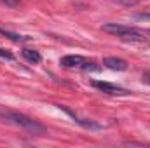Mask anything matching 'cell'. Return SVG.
I'll return each mask as SVG.
<instances>
[{"label": "cell", "instance_id": "3957f363", "mask_svg": "<svg viewBox=\"0 0 150 148\" xmlns=\"http://www.w3.org/2000/svg\"><path fill=\"white\" fill-rule=\"evenodd\" d=\"M59 63H61V66H65V68H80V70H93V72L100 70V66H96L94 61H89V59H86L84 56H79V54L63 56V58L59 59Z\"/></svg>", "mask_w": 150, "mask_h": 148}, {"label": "cell", "instance_id": "30bf717a", "mask_svg": "<svg viewBox=\"0 0 150 148\" xmlns=\"http://www.w3.org/2000/svg\"><path fill=\"white\" fill-rule=\"evenodd\" d=\"M5 5H9V7H18L19 5V0H2Z\"/></svg>", "mask_w": 150, "mask_h": 148}, {"label": "cell", "instance_id": "277c9868", "mask_svg": "<svg viewBox=\"0 0 150 148\" xmlns=\"http://www.w3.org/2000/svg\"><path fill=\"white\" fill-rule=\"evenodd\" d=\"M91 85L96 87L98 91L105 92V94H113V96H115V94H119V96L127 94L126 89H122V87H119V85H115V84H110V82H103V80H91Z\"/></svg>", "mask_w": 150, "mask_h": 148}, {"label": "cell", "instance_id": "7a4b0ae2", "mask_svg": "<svg viewBox=\"0 0 150 148\" xmlns=\"http://www.w3.org/2000/svg\"><path fill=\"white\" fill-rule=\"evenodd\" d=\"M0 117H4V118L14 122L16 125H19V127L30 131L32 134H44V132H45V127H44V125H40L37 120H33V118H30V117H26V115H23V113H18V111H5V113H0Z\"/></svg>", "mask_w": 150, "mask_h": 148}, {"label": "cell", "instance_id": "52a82bcc", "mask_svg": "<svg viewBox=\"0 0 150 148\" xmlns=\"http://www.w3.org/2000/svg\"><path fill=\"white\" fill-rule=\"evenodd\" d=\"M0 33L7 35L9 38H12V40H16V42H23V40H26V38L21 37V35H14V33H9V32H5V30H0Z\"/></svg>", "mask_w": 150, "mask_h": 148}, {"label": "cell", "instance_id": "9c48e42d", "mask_svg": "<svg viewBox=\"0 0 150 148\" xmlns=\"http://www.w3.org/2000/svg\"><path fill=\"white\" fill-rule=\"evenodd\" d=\"M113 2H117V4H122V5H136L138 4V0H113Z\"/></svg>", "mask_w": 150, "mask_h": 148}, {"label": "cell", "instance_id": "5b68a950", "mask_svg": "<svg viewBox=\"0 0 150 148\" xmlns=\"http://www.w3.org/2000/svg\"><path fill=\"white\" fill-rule=\"evenodd\" d=\"M103 66L110 68L113 72H124V70H127V63L124 59H120V58H105L103 59Z\"/></svg>", "mask_w": 150, "mask_h": 148}, {"label": "cell", "instance_id": "6da1fadb", "mask_svg": "<svg viewBox=\"0 0 150 148\" xmlns=\"http://www.w3.org/2000/svg\"><path fill=\"white\" fill-rule=\"evenodd\" d=\"M103 32L112 33L115 37L122 38V40H131V42H143L145 40L143 32H140L138 28H133V26H126V25L107 23V25H103Z\"/></svg>", "mask_w": 150, "mask_h": 148}, {"label": "cell", "instance_id": "8fae6325", "mask_svg": "<svg viewBox=\"0 0 150 148\" xmlns=\"http://www.w3.org/2000/svg\"><path fill=\"white\" fill-rule=\"evenodd\" d=\"M138 19H143V21H150V14H138Z\"/></svg>", "mask_w": 150, "mask_h": 148}, {"label": "cell", "instance_id": "7c38bea8", "mask_svg": "<svg viewBox=\"0 0 150 148\" xmlns=\"http://www.w3.org/2000/svg\"><path fill=\"white\" fill-rule=\"evenodd\" d=\"M143 82H145V84H149V85H150V72H147V73L143 75Z\"/></svg>", "mask_w": 150, "mask_h": 148}, {"label": "cell", "instance_id": "ba28073f", "mask_svg": "<svg viewBox=\"0 0 150 148\" xmlns=\"http://www.w3.org/2000/svg\"><path fill=\"white\" fill-rule=\"evenodd\" d=\"M0 58H4V59H9V61H11V59H14V56H12L9 51H5V49H0Z\"/></svg>", "mask_w": 150, "mask_h": 148}, {"label": "cell", "instance_id": "8992f818", "mask_svg": "<svg viewBox=\"0 0 150 148\" xmlns=\"http://www.w3.org/2000/svg\"><path fill=\"white\" fill-rule=\"evenodd\" d=\"M21 56H23V59H26L28 63H33V65H37V63L42 61L40 52L35 51V49H23V51H21Z\"/></svg>", "mask_w": 150, "mask_h": 148}]
</instances>
